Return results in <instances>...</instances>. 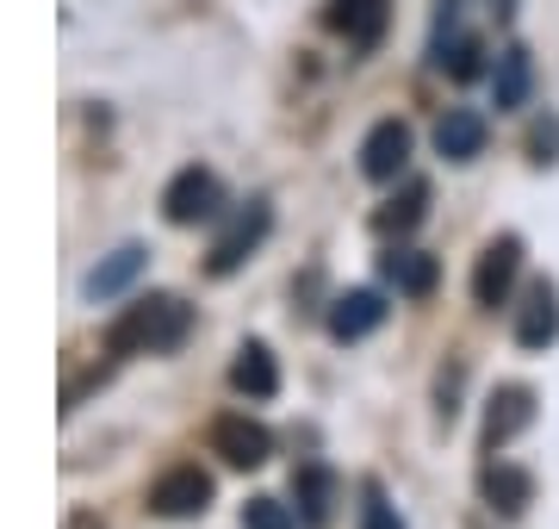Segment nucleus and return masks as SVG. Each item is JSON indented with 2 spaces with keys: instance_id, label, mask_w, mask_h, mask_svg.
<instances>
[{
  "instance_id": "nucleus-8",
  "label": "nucleus",
  "mask_w": 559,
  "mask_h": 529,
  "mask_svg": "<svg viewBox=\"0 0 559 529\" xmlns=\"http://www.w3.org/2000/svg\"><path fill=\"white\" fill-rule=\"evenodd\" d=\"M554 337H559V286L535 281L528 299H522V311H516V343L522 349H547Z\"/></svg>"
},
{
  "instance_id": "nucleus-16",
  "label": "nucleus",
  "mask_w": 559,
  "mask_h": 529,
  "mask_svg": "<svg viewBox=\"0 0 559 529\" xmlns=\"http://www.w3.org/2000/svg\"><path fill=\"white\" fill-rule=\"evenodd\" d=\"M230 387L249 392V399H274V387H280L274 355H267L261 343H242V349H237V367H230Z\"/></svg>"
},
{
  "instance_id": "nucleus-11",
  "label": "nucleus",
  "mask_w": 559,
  "mask_h": 529,
  "mask_svg": "<svg viewBox=\"0 0 559 529\" xmlns=\"http://www.w3.org/2000/svg\"><path fill=\"white\" fill-rule=\"evenodd\" d=\"M436 150L448 156V163H473L485 150V119L473 113V106H448V119L436 125Z\"/></svg>"
},
{
  "instance_id": "nucleus-19",
  "label": "nucleus",
  "mask_w": 559,
  "mask_h": 529,
  "mask_svg": "<svg viewBox=\"0 0 559 529\" xmlns=\"http://www.w3.org/2000/svg\"><path fill=\"white\" fill-rule=\"evenodd\" d=\"M423 205H429V187H423V181H411V187H404V193H399L392 205H385V212H380L373 224H380L385 237H392V231L404 237V231H417V224H423Z\"/></svg>"
},
{
  "instance_id": "nucleus-20",
  "label": "nucleus",
  "mask_w": 559,
  "mask_h": 529,
  "mask_svg": "<svg viewBox=\"0 0 559 529\" xmlns=\"http://www.w3.org/2000/svg\"><path fill=\"white\" fill-rule=\"evenodd\" d=\"M528 492H535V480L516 473V468H491V473H485V498H491L498 510H510V517L528 505Z\"/></svg>"
},
{
  "instance_id": "nucleus-2",
  "label": "nucleus",
  "mask_w": 559,
  "mask_h": 529,
  "mask_svg": "<svg viewBox=\"0 0 559 529\" xmlns=\"http://www.w3.org/2000/svg\"><path fill=\"white\" fill-rule=\"evenodd\" d=\"M162 212H168V224H205L224 212V181L212 175V168H180L175 181H168V193H162Z\"/></svg>"
},
{
  "instance_id": "nucleus-7",
  "label": "nucleus",
  "mask_w": 559,
  "mask_h": 529,
  "mask_svg": "<svg viewBox=\"0 0 559 529\" xmlns=\"http://www.w3.org/2000/svg\"><path fill=\"white\" fill-rule=\"evenodd\" d=\"M385 325V299L373 286H355V293H342L336 306H330V337L336 343H360V337H373Z\"/></svg>"
},
{
  "instance_id": "nucleus-21",
  "label": "nucleus",
  "mask_w": 559,
  "mask_h": 529,
  "mask_svg": "<svg viewBox=\"0 0 559 529\" xmlns=\"http://www.w3.org/2000/svg\"><path fill=\"white\" fill-rule=\"evenodd\" d=\"M242 529H299V510L280 498H249L242 505Z\"/></svg>"
},
{
  "instance_id": "nucleus-17",
  "label": "nucleus",
  "mask_w": 559,
  "mask_h": 529,
  "mask_svg": "<svg viewBox=\"0 0 559 529\" xmlns=\"http://www.w3.org/2000/svg\"><path fill=\"white\" fill-rule=\"evenodd\" d=\"M330 25L348 32L355 44H373L385 32V0H336L330 7Z\"/></svg>"
},
{
  "instance_id": "nucleus-13",
  "label": "nucleus",
  "mask_w": 559,
  "mask_h": 529,
  "mask_svg": "<svg viewBox=\"0 0 559 529\" xmlns=\"http://www.w3.org/2000/svg\"><path fill=\"white\" fill-rule=\"evenodd\" d=\"M528 82H535V62H528L522 44H510V50L498 57V75H491V101H498V113H516V106L528 101Z\"/></svg>"
},
{
  "instance_id": "nucleus-23",
  "label": "nucleus",
  "mask_w": 559,
  "mask_h": 529,
  "mask_svg": "<svg viewBox=\"0 0 559 529\" xmlns=\"http://www.w3.org/2000/svg\"><path fill=\"white\" fill-rule=\"evenodd\" d=\"M69 529H100V524H94V517H75V524H69Z\"/></svg>"
},
{
  "instance_id": "nucleus-1",
  "label": "nucleus",
  "mask_w": 559,
  "mask_h": 529,
  "mask_svg": "<svg viewBox=\"0 0 559 529\" xmlns=\"http://www.w3.org/2000/svg\"><path fill=\"white\" fill-rule=\"evenodd\" d=\"M193 330V306L175 299V293H150L138 306H124L106 330V349L112 355H162V349H180Z\"/></svg>"
},
{
  "instance_id": "nucleus-9",
  "label": "nucleus",
  "mask_w": 559,
  "mask_h": 529,
  "mask_svg": "<svg viewBox=\"0 0 559 529\" xmlns=\"http://www.w3.org/2000/svg\"><path fill=\"white\" fill-rule=\"evenodd\" d=\"M261 237H267V205H242L237 219H230V231L212 244V274H230V268H242V256H249Z\"/></svg>"
},
{
  "instance_id": "nucleus-3",
  "label": "nucleus",
  "mask_w": 559,
  "mask_h": 529,
  "mask_svg": "<svg viewBox=\"0 0 559 529\" xmlns=\"http://www.w3.org/2000/svg\"><path fill=\"white\" fill-rule=\"evenodd\" d=\"M404 163H411V125L404 119H380L360 143V175L367 181H399Z\"/></svg>"
},
{
  "instance_id": "nucleus-6",
  "label": "nucleus",
  "mask_w": 559,
  "mask_h": 529,
  "mask_svg": "<svg viewBox=\"0 0 559 529\" xmlns=\"http://www.w3.org/2000/svg\"><path fill=\"white\" fill-rule=\"evenodd\" d=\"M150 505L162 510V517H200L205 505H212V473L200 468H168L150 486Z\"/></svg>"
},
{
  "instance_id": "nucleus-14",
  "label": "nucleus",
  "mask_w": 559,
  "mask_h": 529,
  "mask_svg": "<svg viewBox=\"0 0 559 529\" xmlns=\"http://www.w3.org/2000/svg\"><path fill=\"white\" fill-rule=\"evenodd\" d=\"M385 281L399 286V293H411V299H423V293H436V256H423V249H392V256H385Z\"/></svg>"
},
{
  "instance_id": "nucleus-10",
  "label": "nucleus",
  "mask_w": 559,
  "mask_h": 529,
  "mask_svg": "<svg viewBox=\"0 0 559 529\" xmlns=\"http://www.w3.org/2000/svg\"><path fill=\"white\" fill-rule=\"evenodd\" d=\"M479 57H485V44L473 38V32H460L454 13H441L436 20V62L454 75V82H473L479 75Z\"/></svg>"
},
{
  "instance_id": "nucleus-4",
  "label": "nucleus",
  "mask_w": 559,
  "mask_h": 529,
  "mask_svg": "<svg viewBox=\"0 0 559 529\" xmlns=\"http://www.w3.org/2000/svg\"><path fill=\"white\" fill-rule=\"evenodd\" d=\"M516 268H522V244L516 237H491L479 268H473V299H479V306H503L510 286H516Z\"/></svg>"
},
{
  "instance_id": "nucleus-5",
  "label": "nucleus",
  "mask_w": 559,
  "mask_h": 529,
  "mask_svg": "<svg viewBox=\"0 0 559 529\" xmlns=\"http://www.w3.org/2000/svg\"><path fill=\"white\" fill-rule=\"evenodd\" d=\"M212 448H218L230 468H261V461L274 455V436H267L255 418L230 411V418H218V424H212Z\"/></svg>"
},
{
  "instance_id": "nucleus-12",
  "label": "nucleus",
  "mask_w": 559,
  "mask_h": 529,
  "mask_svg": "<svg viewBox=\"0 0 559 529\" xmlns=\"http://www.w3.org/2000/svg\"><path fill=\"white\" fill-rule=\"evenodd\" d=\"M293 498H299L293 510H299L305 524L323 529L330 517H336V473H330V468H299V473H293Z\"/></svg>"
},
{
  "instance_id": "nucleus-15",
  "label": "nucleus",
  "mask_w": 559,
  "mask_h": 529,
  "mask_svg": "<svg viewBox=\"0 0 559 529\" xmlns=\"http://www.w3.org/2000/svg\"><path fill=\"white\" fill-rule=\"evenodd\" d=\"M528 418H535V392H528V387H503L498 399H491V418H485V443H491V448L510 443Z\"/></svg>"
},
{
  "instance_id": "nucleus-22",
  "label": "nucleus",
  "mask_w": 559,
  "mask_h": 529,
  "mask_svg": "<svg viewBox=\"0 0 559 529\" xmlns=\"http://www.w3.org/2000/svg\"><path fill=\"white\" fill-rule=\"evenodd\" d=\"M360 529H404V524L392 517V505H385L380 492H367V505H360Z\"/></svg>"
},
{
  "instance_id": "nucleus-18",
  "label": "nucleus",
  "mask_w": 559,
  "mask_h": 529,
  "mask_svg": "<svg viewBox=\"0 0 559 529\" xmlns=\"http://www.w3.org/2000/svg\"><path fill=\"white\" fill-rule=\"evenodd\" d=\"M143 274V249L138 244H124L112 262H100L94 274H87V299H112V293H124V286Z\"/></svg>"
}]
</instances>
